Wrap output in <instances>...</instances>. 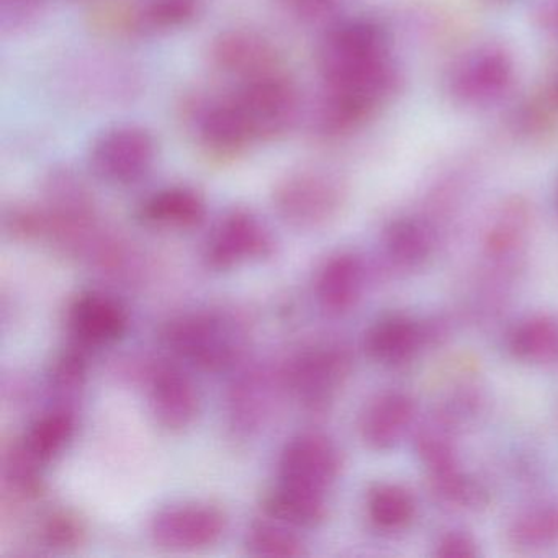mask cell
Masks as SVG:
<instances>
[{
    "mask_svg": "<svg viewBox=\"0 0 558 558\" xmlns=\"http://www.w3.org/2000/svg\"><path fill=\"white\" fill-rule=\"evenodd\" d=\"M411 413L410 400L401 395L378 398L362 416V437L374 449H390L407 429Z\"/></svg>",
    "mask_w": 558,
    "mask_h": 558,
    "instance_id": "ffe728a7",
    "label": "cell"
},
{
    "mask_svg": "<svg viewBox=\"0 0 558 558\" xmlns=\"http://www.w3.org/2000/svg\"><path fill=\"white\" fill-rule=\"evenodd\" d=\"M84 525L73 512L54 509L38 524V538L51 550H70L83 542Z\"/></svg>",
    "mask_w": 558,
    "mask_h": 558,
    "instance_id": "4316f807",
    "label": "cell"
},
{
    "mask_svg": "<svg viewBox=\"0 0 558 558\" xmlns=\"http://www.w3.org/2000/svg\"><path fill=\"white\" fill-rule=\"evenodd\" d=\"M367 511L378 529L397 531L413 518L414 502L400 486L378 485L368 495Z\"/></svg>",
    "mask_w": 558,
    "mask_h": 558,
    "instance_id": "cb8c5ba5",
    "label": "cell"
},
{
    "mask_svg": "<svg viewBox=\"0 0 558 558\" xmlns=\"http://www.w3.org/2000/svg\"><path fill=\"white\" fill-rule=\"evenodd\" d=\"M45 0H0V17L4 28L27 27L44 9Z\"/></svg>",
    "mask_w": 558,
    "mask_h": 558,
    "instance_id": "f546056e",
    "label": "cell"
},
{
    "mask_svg": "<svg viewBox=\"0 0 558 558\" xmlns=\"http://www.w3.org/2000/svg\"><path fill=\"white\" fill-rule=\"evenodd\" d=\"M289 4L300 17L318 21L331 14L341 4V0H289Z\"/></svg>",
    "mask_w": 558,
    "mask_h": 558,
    "instance_id": "1f68e13d",
    "label": "cell"
},
{
    "mask_svg": "<svg viewBox=\"0 0 558 558\" xmlns=\"http://www.w3.org/2000/svg\"><path fill=\"white\" fill-rule=\"evenodd\" d=\"M198 143L210 158L234 159L254 143L233 97L221 102H204L194 113Z\"/></svg>",
    "mask_w": 558,
    "mask_h": 558,
    "instance_id": "7c38bea8",
    "label": "cell"
},
{
    "mask_svg": "<svg viewBox=\"0 0 558 558\" xmlns=\"http://www.w3.org/2000/svg\"><path fill=\"white\" fill-rule=\"evenodd\" d=\"M76 429V421L68 408L60 407L41 414L28 427L21 447L38 465L51 462L64 452Z\"/></svg>",
    "mask_w": 558,
    "mask_h": 558,
    "instance_id": "d6986e66",
    "label": "cell"
},
{
    "mask_svg": "<svg viewBox=\"0 0 558 558\" xmlns=\"http://www.w3.org/2000/svg\"><path fill=\"white\" fill-rule=\"evenodd\" d=\"M274 253L272 234L251 211L236 208L225 215L208 238L205 259L218 270L233 269Z\"/></svg>",
    "mask_w": 558,
    "mask_h": 558,
    "instance_id": "9c48e42d",
    "label": "cell"
},
{
    "mask_svg": "<svg viewBox=\"0 0 558 558\" xmlns=\"http://www.w3.org/2000/svg\"><path fill=\"white\" fill-rule=\"evenodd\" d=\"M532 24L544 37L558 41V0H535Z\"/></svg>",
    "mask_w": 558,
    "mask_h": 558,
    "instance_id": "4dcf8cb0",
    "label": "cell"
},
{
    "mask_svg": "<svg viewBox=\"0 0 558 558\" xmlns=\"http://www.w3.org/2000/svg\"><path fill=\"white\" fill-rule=\"evenodd\" d=\"M420 332L416 326L401 316H390L372 326L365 338L368 355L384 364L407 361L417 345Z\"/></svg>",
    "mask_w": 558,
    "mask_h": 558,
    "instance_id": "44dd1931",
    "label": "cell"
},
{
    "mask_svg": "<svg viewBox=\"0 0 558 558\" xmlns=\"http://www.w3.org/2000/svg\"><path fill=\"white\" fill-rule=\"evenodd\" d=\"M198 14V0H145L133 9L132 34H166L191 24Z\"/></svg>",
    "mask_w": 558,
    "mask_h": 558,
    "instance_id": "7402d4cb",
    "label": "cell"
},
{
    "mask_svg": "<svg viewBox=\"0 0 558 558\" xmlns=\"http://www.w3.org/2000/svg\"><path fill=\"white\" fill-rule=\"evenodd\" d=\"M233 100L254 142L280 138L299 120V89L282 71L241 84Z\"/></svg>",
    "mask_w": 558,
    "mask_h": 558,
    "instance_id": "5b68a950",
    "label": "cell"
},
{
    "mask_svg": "<svg viewBox=\"0 0 558 558\" xmlns=\"http://www.w3.org/2000/svg\"><path fill=\"white\" fill-rule=\"evenodd\" d=\"M557 204H558V195H557Z\"/></svg>",
    "mask_w": 558,
    "mask_h": 558,
    "instance_id": "e575fe53",
    "label": "cell"
},
{
    "mask_svg": "<svg viewBox=\"0 0 558 558\" xmlns=\"http://www.w3.org/2000/svg\"><path fill=\"white\" fill-rule=\"evenodd\" d=\"M227 529L221 509L205 502L168 506L151 521L153 541L166 550H201L220 541Z\"/></svg>",
    "mask_w": 558,
    "mask_h": 558,
    "instance_id": "52a82bcc",
    "label": "cell"
},
{
    "mask_svg": "<svg viewBox=\"0 0 558 558\" xmlns=\"http://www.w3.org/2000/svg\"><path fill=\"white\" fill-rule=\"evenodd\" d=\"M87 367L83 355L66 352L53 364L50 374L51 390L58 397L73 398L86 384Z\"/></svg>",
    "mask_w": 558,
    "mask_h": 558,
    "instance_id": "f1b7e54d",
    "label": "cell"
},
{
    "mask_svg": "<svg viewBox=\"0 0 558 558\" xmlns=\"http://www.w3.org/2000/svg\"><path fill=\"white\" fill-rule=\"evenodd\" d=\"M545 96L548 97V100H550L555 109L558 110V61L555 63V66L551 68L550 74H548Z\"/></svg>",
    "mask_w": 558,
    "mask_h": 558,
    "instance_id": "836d02e7",
    "label": "cell"
},
{
    "mask_svg": "<svg viewBox=\"0 0 558 558\" xmlns=\"http://www.w3.org/2000/svg\"><path fill=\"white\" fill-rule=\"evenodd\" d=\"M349 372V357L332 345H315L300 352L283 374V384L308 408L323 410L335 397Z\"/></svg>",
    "mask_w": 558,
    "mask_h": 558,
    "instance_id": "ba28073f",
    "label": "cell"
},
{
    "mask_svg": "<svg viewBox=\"0 0 558 558\" xmlns=\"http://www.w3.org/2000/svg\"><path fill=\"white\" fill-rule=\"evenodd\" d=\"M264 509L270 519L290 527L310 529L326 518L325 493L282 482L264 496Z\"/></svg>",
    "mask_w": 558,
    "mask_h": 558,
    "instance_id": "ac0fdd59",
    "label": "cell"
},
{
    "mask_svg": "<svg viewBox=\"0 0 558 558\" xmlns=\"http://www.w3.org/2000/svg\"><path fill=\"white\" fill-rule=\"evenodd\" d=\"M341 457L328 437L303 433L290 439L279 460L280 480L325 493L338 478Z\"/></svg>",
    "mask_w": 558,
    "mask_h": 558,
    "instance_id": "30bf717a",
    "label": "cell"
},
{
    "mask_svg": "<svg viewBox=\"0 0 558 558\" xmlns=\"http://www.w3.org/2000/svg\"><path fill=\"white\" fill-rule=\"evenodd\" d=\"M361 290L362 266L352 254H336L323 264L316 277V299L332 315L349 312L357 303Z\"/></svg>",
    "mask_w": 558,
    "mask_h": 558,
    "instance_id": "e0dca14e",
    "label": "cell"
},
{
    "mask_svg": "<svg viewBox=\"0 0 558 558\" xmlns=\"http://www.w3.org/2000/svg\"><path fill=\"white\" fill-rule=\"evenodd\" d=\"M158 145L155 136L138 125L106 130L89 149V168L107 184L130 185L142 181L155 166Z\"/></svg>",
    "mask_w": 558,
    "mask_h": 558,
    "instance_id": "8992f818",
    "label": "cell"
},
{
    "mask_svg": "<svg viewBox=\"0 0 558 558\" xmlns=\"http://www.w3.org/2000/svg\"><path fill=\"white\" fill-rule=\"evenodd\" d=\"M165 342L182 361L202 371L218 372L240 361L246 348V331L233 316L191 313L169 323Z\"/></svg>",
    "mask_w": 558,
    "mask_h": 558,
    "instance_id": "3957f363",
    "label": "cell"
},
{
    "mask_svg": "<svg viewBox=\"0 0 558 558\" xmlns=\"http://www.w3.org/2000/svg\"><path fill=\"white\" fill-rule=\"evenodd\" d=\"M345 202L341 179L322 169L290 172L276 185L274 208L296 230H315L335 220Z\"/></svg>",
    "mask_w": 558,
    "mask_h": 558,
    "instance_id": "277c9868",
    "label": "cell"
},
{
    "mask_svg": "<svg viewBox=\"0 0 558 558\" xmlns=\"http://www.w3.org/2000/svg\"><path fill=\"white\" fill-rule=\"evenodd\" d=\"M71 332L83 345H109L129 329L126 310L112 296L87 292L77 296L68 315Z\"/></svg>",
    "mask_w": 558,
    "mask_h": 558,
    "instance_id": "4fadbf2b",
    "label": "cell"
},
{
    "mask_svg": "<svg viewBox=\"0 0 558 558\" xmlns=\"http://www.w3.org/2000/svg\"><path fill=\"white\" fill-rule=\"evenodd\" d=\"M437 555L440 557H473L476 555L475 544L465 535L452 534L440 542L437 548Z\"/></svg>",
    "mask_w": 558,
    "mask_h": 558,
    "instance_id": "d6a6232c",
    "label": "cell"
},
{
    "mask_svg": "<svg viewBox=\"0 0 558 558\" xmlns=\"http://www.w3.org/2000/svg\"><path fill=\"white\" fill-rule=\"evenodd\" d=\"M323 81L331 86H354L401 76L390 31L375 19L336 22L318 48Z\"/></svg>",
    "mask_w": 558,
    "mask_h": 558,
    "instance_id": "6da1fadb",
    "label": "cell"
},
{
    "mask_svg": "<svg viewBox=\"0 0 558 558\" xmlns=\"http://www.w3.org/2000/svg\"><path fill=\"white\" fill-rule=\"evenodd\" d=\"M558 349V328L548 319H532L511 336V351L524 361H544Z\"/></svg>",
    "mask_w": 558,
    "mask_h": 558,
    "instance_id": "484cf974",
    "label": "cell"
},
{
    "mask_svg": "<svg viewBox=\"0 0 558 558\" xmlns=\"http://www.w3.org/2000/svg\"><path fill=\"white\" fill-rule=\"evenodd\" d=\"M276 381L267 372L251 371L241 375L228 398V414L234 433L253 436L272 414Z\"/></svg>",
    "mask_w": 558,
    "mask_h": 558,
    "instance_id": "9a60e30c",
    "label": "cell"
},
{
    "mask_svg": "<svg viewBox=\"0 0 558 558\" xmlns=\"http://www.w3.org/2000/svg\"><path fill=\"white\" fill-rule=\"evenodd\" d=\"M153 416L169 430H182L194 423L201 408L197 388L178 368L156 371L149 385Z\"/></svg>",
    "mask_w": 558,
    "mask_h": 558,
    "instance_id": "5bb4252c",
    "label": "cell"
},
{
    "mask_svg": "<svg viewBox=\"0 0 558 558\" xmlns=\"http://www.w3.org/2000/svg\"><path fill=\"white\" fill-rule=\"evenodd\" d=\"M518 81L514 53L502 41L485 40L463 48L444 73V90L456 106L482 110L508 99Z\"/></svg>",
    "mask_w": 558,
    "mask_h": 558,
    "instance_id": "7a4b0ae2",
    "label": "cell"
},
{
    "mask_svg": "<svg viewBox=\"0 0 558 558\" xmlns=\"http://www.w3.org/2000/svg\"><path fill=\"white\" fill-rule=\"evenodd\" d=\"M207 205L197 191L184 185L166 187L149 195L140 208V217L151 227L191 230L205 220Z\"/></svg>",
    "mask_w": 558,
    "mask_h": 558,
    "instance_id": "2e32d148",
    "label": "cell"
},
{
    "mask_svg": "<svg viewBox=\"0 0 558 558\" xmlns=\"http://www.w3.org/2000/svg\"><path fill=\"white\" fill-rule=\"evenodd\" d=\"M211 63L241 83L280 71V54L263 35L250 31H228L215 38Z\"/></svg>",
    "mask_w": 558,
    "mask_h": 558,
    "instance_id": "8fae6325",
    "label": "cell"
},
{
    "mask_svg": "<svg viewBox=\"0 0 558 558\" xmlns=\"http://www.w3.org/2000/svg\"><path fill=\"white\" fill-rule=\"evenodd\" d=\"M554 104L544 99H529L519 102L509 113V129L519 136H537L547 132L551 125V113H557Z\"/></svg>",
    "mask_w": 558,
    "mask_h": 558,
    "instance_id": "83f0119b",
    "label": "cell"
},
{
    "mask_svg": "<svg viewBox=\"0 0 558 558\" xmlns=\"http://www.w3.org/2000/svg\"><path fill=\"white\" fill-rule=\"evenodd\" d=\"M292 529L276 519L254 522L247 531V550L256 557H302L306 554L305 545Z\"/></svg>",
    "mask_w": 558,
    "mask_h": 558,
    "instance_id": "603a6c76",
    "label": "cell"
},
{
    "mask_svg": "<svg viewBox=\"0 0 558 558\" xmlns=\"http://www.w3.org/2000/svg\"><path fill=\"white\" fill-rule=\"evenodd\" d=\"M385 246L401 264H416L427 256L430 238L426 228L410 218L391 221L385 230Z\"/></svg>",
    "mask_w": 558,
    "mask_h": 558,
    "instance_id": "d4e9b609",
    "label": "cell"
}]
</instances>
